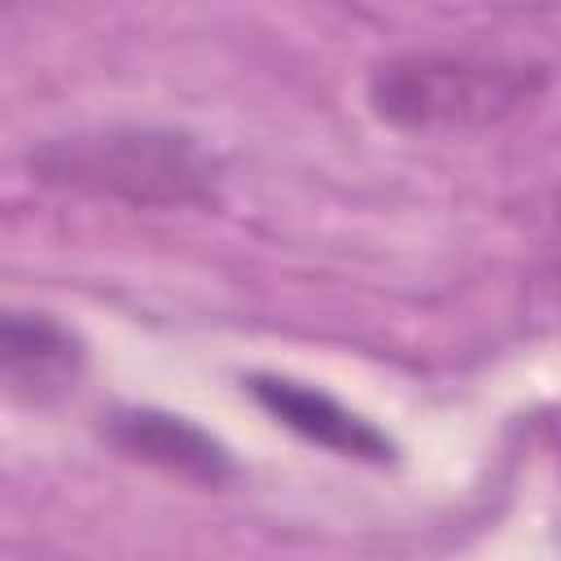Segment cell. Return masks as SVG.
<instances>
[{
  "label": "cell",
  "mask_w": 561,
  "mask_h": 561,
  "mask_svg": "<svg viewBox=\"0 0 561 561\" xmlns=\"http://www.w3.org/2000/svg\"><path fill=\"white\" fill-rule=\"evenodd\" d=\"M26 162L44 184L131 206H202L219 184V167L197 145V136L162 127H101L53 136L31 149Z\"/></svg>",
  "instance_id": "cell-1"
},
{
  "label": "cell",
  "mask_w": 561,
  "mask_h": 561,
  "mask_svg": "<svg viewBox=\"0 0 561 561\" xmlns=\"http://www.w3.org/2000/svg\"><path fill=\"white\" fill-rule=\"evenodd\" d=\"M543 70L513 57L473 53H403L368 75V105L403 131H482L530 110Z\"/></svg>",
  "instance_id": "cell-2"
},
{
  "label": "cell",
  "mask_w": 561,
  "mask_h": 561,
  "mask_svg": "<svg viewBox=\"0 0 561 561\" xmlns=\"http://www.w3.org/2000/svg\"><path fill=\"white\" fill-rule=\"evenodd\" d=\"M110 443L131 456L145 460L162 473L188 478V482H224L232 478V456L228 447L206 434L202 425H193L188 416L175 412H158V408H123L110 416Z\"/></svg>",
  "instance_id": "cell-3"
},
{
  "label": "cell",
  "mask_w": 561,
  "mask_h": 561,
  "mask_svg": "<svg viewBox=\"0 0 561 561\" xmlns=\"http://www.w3.org/2000/svg\"><path fill=\"white\" fill-rule=\"evenodd\" d=\"M0 364L18 399L53 403L75 390L83 373V346L61 320L44 311H9L0 324Z\"/></svg>",
  "instance_id": "cell-4"
},
{
  "label": "cell",
  "mask_w": 561,
  "mask_h": 561,
  "mask_svg": "<svg viewBox=\"0 0 561 561\" xmlns=\"http://www.w3.org/2000/svg\"><path fill=\"white\" fill-rule=\"evenodd\" d=\"M250 394L294 434H302L307 443H320L337 456L351 460H390V438L364 421L359 412L342 408L333 394L289 381V377H250Z\"/></svg>",
  "instance_id": "cell-5"
}]
</instances>
